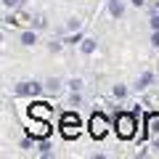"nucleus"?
<instances>
[{"instance_id": "16", "label": "nucleus", "mask_w": 159, "mask_h": 159, "mask_svg": "<svg viewBox=\"0 0 159 159\" xmlns=\"http://www.w3.org/2000/svg\"><path fill=\"white\" fill-rule=\"evenodd\" d=\"M69 88H72V90H82V80H72Z\"/></svg>"}, {"instance_id": "17", "label": "nucleus", "mask_w": 159, "mask_h": 159, "mask_svg": "<svg viewBox=\"0 0 159 159\" xmlns=\"http://www.w3.org/2000/svg\"><path fill=\"white\" fill-rule=\"evenodd\" d=\"M34 29H45V19H43V16L34 19Z\"/></svg>"}, {"instance_id": "21", "label": "nucleus", "mask_w": 159, "mask_h": 159, "mask_svg": "<svg viewBox=\"0 0 159 159\" xmlns=\"http://www.w3.org/2000/svg\"><path fill=\"white\" fill-rule=\"evenodd\" d=\"M66 27H69V29H77V27H80V21H77V19H69Z\"/></svg>"}, {"instance_id": "15", "label": "nucleus", "mask_w": 159, "mask_h": 159, "mask_svg": "<svg viewBox=\"0 0 159 159\" xmlns=\"http://www.w3.org/2000/svg\"><path fill=\"white\" fill-rule=\"evenodd\" d=\"M148 21H151V29H159V11L151 13V19H148Z\"/></svg>"}, {"instance_id": "22", "label": "nucleus", "mask_w": 159, "mask_h": 159, "mask_svg": "<svg viewBox=\"0 0 159 159\" xmlns=\"http://www.w3.org/2000/svg\"><path fill=\"white\" fill-rule=\"evenodd\" d=\"M143 3H146V0H133V6H135V8H141Z\"/></svg>"}, {"instance_id": "20", "label": "nucleus", "mask_w": 159, "mask_h": 159, "mask_svg": "<svg viewBox=\"0 0 159 159\" xmlns=\"http://www.w3.org/2000/svg\"><path fill=\"white\" fill-rule=\"evenodd\" d=\"M3 6H6V8H16L19 0H3Z\"/></svg>"}, {"instance_id": "8", "label": "nucleus", "mask_w": 159, "mask_h": 159, "mask_svg": "<svg viewBox=\"0 0 159 159\" xmlns=\"http://www.w3.org/2000/svg\"><path fill=\"white\" fill-rule=\"evenodd\" d=\"M151 82H154V74H151V72H146L141 80H138V85H135V88H138V90H146V88L151 85Z\"/></svg>"}, {"instance_id": "6", "label": "nucleus", "mask_w": 159, "mask_h": 159, "mask_svg": "<svg viewBox=\"0 0 159 159\" xmlns=\"http://www.w3.org/2000/svg\"><path fill=\"white\" fill-rule=\"evenodd\" d=\"M146 135H154L159 141V111L146 114Z\"/></svg>"}, {"instance_id": "19", "label": "nucleus", "mask_w": 159, "mask_h": 159, "mask_svg": "<svg viewBox=\"0 0 159 159\" xmlns=\"http://www.w3.org/2000/svg\"><path fill=\"white\" fill-rule=\"evenodd\" d=\"M151 45L159 48V29H154V34H151Z\"/></svg>"}, {"instance_id": "2", "label": "nucleus", "mask_w": 159, "mask_h": 159, "mask_svg": "<svg viewBox=\"0 0 159 159\" xmlns=\"http://www.w3.org/2000/svg\"><path fill=\"white\" fill-rule=\"evenodd\" d=\"M80 127H82V122H80L77 114H72V111L61 114V119H58V130H61L64 138H69V141L77 138V135H80Z\"/></svg>"}, {"instance_id": "10", "label": "nucleus", "mask_w": 159, "mask_h": 159, "mask_svg": "<svg viewBox=\"0 0 159 159\" xmlns=\"http://www.w3.org/2000/svg\"><path fill=\"white\" fill-rule=\"evenodd\" d=\"M34 43H37L34 32H21V45H34Z\"/></svg>"}, {"instance_id": "9", "label": "nucleus", "mask_w": 159, "mask_h": 159, "mask_svg": "<svg viewBox=\"0 0 159 159\" xmlns=\"http://www.w3.org/2000/svg\"><path fill=\"white\" fill-rule=\"evenodd\" d=\"M93 51H96V40L85 37V40H82V53H85V56H90Z\"/></svg>"}, {"instance_id": "5", "label": "nucleus", "mask_w": 159, "mask_h": 159, "mask_svg": "<svg viewBox=\"0 0 159 159\" xmlns=\"http://www.w3.org/2000/svg\"><path fill=\"white\" fill-rule=\"evenodd\" d=\"M29 135L34 141H43V138L51 135V125H48V119H34V125L29 127Z\"/></svg>"}, {"instance_id": "7", "label": "nucleus", "mask_w": 159, "mask_h": 159, "mask_svg": "<svg viewBox=\"0 0 159 159\" xmlns=\"http://www.w3.org/2000/svg\"><path fill=\"white\" fill-rule=\"evenodd\" d=\"M40 90H43V88H40L37 82H19L16 85V96H37Z\"/></svg>"}, {"instance_id": "12", "label": "nucleus", "mask_w": 159, "mask_h": 159, "mask_svg": "<svg viewBox=\"0 0 159 159\" xmlns=\"http://www.w3.org/2000/svg\"><path fill=\"white\" fill-rule=\"evenodd\" d=\"M58 88H61V80H56V77L45 82V90H51V93H58Z\"/></svg>"}, {"instance_id": "4", "label": "nucleus", "mask_w": 159, "mask_h": 159, "mask_svg": "<svg viewBox=\"0 0 159 159\" xmlns=\"http://www.w3.org/2000/svg\"><path fill=\"white\" fill-rule=\"evenodd\" d=\"M29 117L32 119H48V122H51V106H48L45 101L29 103Z\"/></svg>"}, {"instance_id": "14", "label": "nucleus", "mask_w": 159, "mask_h": 159, "mask_svg": "<svg viewBox=\"0 0 159 159\" xmlns=\"http://www.w3.org/2000/svg\"><path fill=\"white\" fill-rule=\"evenodd\" d=\"M114 96H117V98H125L127 96V88L125 85H114Z\"/></svg>"}, {"instance_id": "3", "label": "nucleus", "mask_w": 159, "mask_h": 159, "mask_svg": "<svg viewBox=\"0 0 159 159\" xmlns=\"http://www.w3.org/2000/svg\"><path fill=\"white\" fill-rule=\"evenodd\" d=\"M106 133H109V122H106V117H103V114H93V117H90V135L96 138V141H101Z\"/></svg>"}, {"instance_id": "11", "label": "nucleus", "mask_w": 159, "mask_h": 159, "mask_svg": "<svg viewBox=\"0 0 159 159\" xmlns=\"http://www.w3.org/2000/svg\"><path fill=\"white\" fill-rule=\"evenodd\" d=\"M111 13H114V16H122V13H125V6H122V0H111Z\"/></svg>"}, {"instance_id": "1", "label": "nucleus", "mask_w": 159, "mask_h": 159, "mask_svg": "<svg viewBox=\"0 0 159 159\" xmlns=\"http://www.w3.org/2000/svg\"><path fill=\"white\" fill-rule=\"evenodd\" d=\"M135 111H119L117 119H114V130H117V135L122 138V141H130L133 135H135Z\"/></svg>"}, {"instance_id": "18", "label": "nucleus", "mask_w": 159, "mask_h": 159, "mask_svg": "<svg viewBox=\"0 0 159 159\" xmlns=\"http://www.w3.org/2000/svg\"><path fill=\"white\" fill-rule=\"evenodd\" d=\"M48 51H51V53H58V51H61V43H48Z\"/></svg>"}, {"instance_id": "13", "label": "nucleus", "mask_w": 159, "mask_h": 159, "mask_svg": "<svg viewBox=\"0 0 159 159\" xmlns=\"http://www.w3.org/2000/svg\"><path fill=\"white\" fill-rule=\"evenodd\" d=\"M40 154H43V157H51V143H48V138L40 141Z\"/></svg>"}]
</instances>
